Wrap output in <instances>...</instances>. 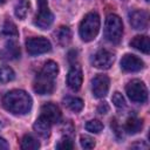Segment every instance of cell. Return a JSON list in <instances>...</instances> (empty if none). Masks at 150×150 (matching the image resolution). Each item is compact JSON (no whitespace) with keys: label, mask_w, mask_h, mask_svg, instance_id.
<instances>
[{"label":"cell","mask_w":150,"mask_h":150,"mask_svg":"<svg viewBox=\"0 0 150 150\" xmlns=\"http://www.w3.org/2000/svg\"><path fill=\"white\" fill-rule=\"evenodd\" d=\"M123 34V22L116 14H109L105 19L104 36L111 43H118Z\"/></svg>","instance_id":"3"},{"label":"cell","mask_w":150,"mask_h":150,"mask_svg":"<svg viewBox=\"0 0 150 150\" xmlns=\"http://www.w3.org/2000/svg\"><path fill=\"white\" fill-rule=\"evenodd\" d=\"M80 144H81V146L83 149H93L95 146V141L90 136L82 135L81 138H80Z\"/></svg>","instance_id":"27"},{"label":"cell","mask_w":150,"mask_h":150,"mask_svg":"<svg viewBox=\"0 0 150 150\" xmlns=\"http://www.w3.org/2000/svg\"><path fill=\"white\" fill-rule=\"evenodd\" d=\"M125 91L128 97L136 103H143L148 98V89L141 80L130 81L125 87Z\"/></svg>","instance_id":"4"},{"label":"cell","mask_w":150,"mask_h":150,"mask_svg":"<svg viewBox=\"0 0 150 150\" xmlns=\"http://www.w3.org/2000/svg\"><path fill=\"white\" fill-rule=\"evenodd\" d=\"M20 56V48L18 47L16 42L12 39L6 43L4 50H2V57L5 60H14Z\"/></svg>","instance_id":"16"},{"label":"cell","mask_w":150,"mask_h":150,"mask_svg":"<svg viewBox=\"0 0 150 150\" xmlns=\"http://www.w3.org/2000/svg\"><path fill=\"white\" fill-rule=\"evenodd\" d=\"M130 23L135 29H145L149 23V15L145 11L137 9L130 13Z\"/></svg>","instance_id":"13"},{"label":"cell","mask_w":150,"mask_h":150,"mask_svg":"<svg viewBox=\"0 0 150 150\" xmlns=\"http://www.w3.org/2000/svg\"><path fill=\"white\" fill-rule=\"evenodd\" d=\"M109 77L107 75H96L91 80V90L95 97L102 98L108 94L109 90Z\"/></svg>","instance_id":"9"},{"label":"cell","mask_w":150,"mask_h":150,"mask_svg":"<svg viewBox=\"0 0 150 150\" xmlns=\"http://www.w3.org/2000/svg\"><path fill=\"white\" fill-rule=\"evenodd\" d=\"M54 77L40 71L34 81V90L39 95H48L54 90Z\"/></svg>","instance_id":"7"},{"label":"cell","mask_w":150,"mask_h":150,"mask_svg":"<svg viewBox=\"0 0 150 150\" xmlns=\"http://www.w3.org/2000/svg\"><path fill=\"white\" fill-rule=\"evenodd\" d=\"M40 148V143L30 135H25L21 139V149L23 150H36Z\"/></svg>","instance_id":"22"},{"label":"cell","mask_w":150,"mask_h":150,"mask_svg":"<svg viewBox=\"0 0 150 150\" xmlns=\"http://www.w3.org/2000/svg\"><path fill=\"white\" fill-rule=\"evenodd\" d=\"M130 46L144 54H149L150 52V41L146 35H137L130 41Z\"/></svg>","instance_id":"15"},{"label":"cell","mask_w":150,"mask_h":150,"mask_svg":"<svg viewBox=\"0 0 150 150\" xmlns=\"http://www.w3.org/2000/svg\"><path fill=\"white\" fill-rule=\"evenodd\" d=\"M41 71H42L43 74H46V75H49V76L56 79V76H57V74H59V66H57V63L54 62V61H47V62L43 64Z\"/></svg>","instance_id":"23"},{"label":"cell","mask_w":150,"mask_h":150,"mask_svg":"<svg viewBox=\"0 0 150 150\" xmlns=\"http://www.w3.org/2000/svg\"><path fill=\"white\" fill-rule=\"evenodd\" d=\"M9 148V144L7 143V141L2 137H0V150H6Z\"/></svg>","instance_id":"30"},{"label":"cell","mask_w":150,"mask_h":150,"mask_svg":"<svg viewBox=\"0 0 150 150\" xmlns=\"http://www.w3.org/2000/svg\"><path fill=\"white\" fill-rule=\"evenodd\" d=\"M28 9H29V1L28 0H19L14 8L15 16L20 20H23L28 14Z\"/></svg>","instance_id":"20"},{"label":"cell","mask_w":150,"mask_h":150,"mask_svg":"<svg viewBox=\"0 0 150 150\" xmlns=\"http://www.w3.org/2000/svg\"><path fill=\"white\" fill-rule=\"evenodd\" d=\"M100 16L96 12H90L88 13L84 19L82 20L80 28H79V33H80V38L86 41L89 42L91 40H94L100 30Z\"/></svg>","instance_id":"2"},{"label":"cell","mask_w":150,"mask_h":150,"mask_svg":"<svg viewBox=\"0 0 150 150\" xmlns=\"http://www.w3.org/2000/svg\"><path fill=\"white\" fill-rule=\"evenodd\" d=\"M4 2H5V0H0V5H2Z\"/></svg>","instance_id":"32"},{"label":"cell","mask_w":150,"mask_h":150,"mask_svg":"<svg viewBox=\"0 0 150 150\" xmlns=\"http://www.w3.org/2000/svg\"><path fill=\"white\" fill-rule=\"evenodd\" d=\"M108 111H109V105H108V103L103 102V103H100V104H98V107H97V112H100V114H107Z\"/></svg>","instance_id":"29"},{"label":"cell","mask_w":150,"mask_h":150,"mask_svg":"<svg viewBox=\"0 0 150 150\" xmlns=\"http://www.w3.org/2000/svg\"><path fill=\"white\" fill-rule=\"evenodd\" d=\"M2 103L6 110H8L9 112L15 115H25L30 110L33 101L30 95L27 94L26 91L20 89H14L8 91L4 96Z\"/></svg>","instance_id":"1"},{"label":"cell","mask_w":150,"mask_h":150,"mask_svg":"<svg viewBox=\"0 0 150 150\" xmlns=\"http://www.w3.org/2000/svg\"><path fill=\"white\" fill-rule=\"evenodd\" d=\"M143 67H144V62L136 55L125 54L121 59V68L125 71H130V73L139 71L141 69H143Z\"/></svg>","instance_id":"10"},{"label":"cell","mask_w":150,"mask_h":150,"mask_svg":"<svg viewBox=\"0 0 150 150\" xmlns=\"http://www.w3.org/2000/svg\"><path fill=\"white\" fill-rule=\"evenodd\" d=\"M82 81H83V74L81 68L77 66H73L67 75V84L71 90L77 91L82 86Z\"/></svg>","instance_id":"11"},{"label":"cell","mask_w":150,"mask_h":150,"mask_svg":"<svg viewBox=\"0 0 150 150\" xmlns=\"http://www.w3.org/2000/svg\"><path fill=\"white\" fill-rule=\"evenodd\" d=\"M143 128V122L142 120L132 116V117H129L125 122V125H124V129L128 134L130 135H134V134H137L138 131H141Z\"/></svg>","instance_id":"17"},{"label":"cell","mask_w":150,"mask_h":150,"mask_svg":"<svg viewBox=\"0 0 150 150\" xmlns=\"http://www.w3.org/2000/svg\"><path fill=\"white\" fill-rule=\"evenodd\" d=\"M111 101H112V103H114L117 108H123V107L125 105L124 97H123V96H122V94H121V93H118V91H116V93H114V94H112Z\"/></svg>","instance_id":"28"},{"label":"cell","mask_w":150,"mask_h":150,"mask_svg":"<svg viewBox=\"0 0 150 150\" xmlns=\"http://www.w3.org/2000/svg\"><path fill=\"white\" fill-rule=\"evenodd\" d=\"M56 39L61 46H67L71 40V32L67 26H61L56 32Z\"/></svg>","instance_id":"18"},{"label":"cell","mask_w":150,"mask_h":150,"mask_svg":"<svg viewBox=\"0 0 150 150\" xmlns=\"http://www.w3.org/2000/svg\"><path fill=\"white\" fill-rule=\"evenodd\" d=\"M145 1H149V0H145Z\"/></svg>","instance_id":"33"},{"label":"cell","mask_w":150,"mask_h":150,"mask_svg":"<svg viewBox=\"0 0 150 150\" xmlns=\"http://www.w3.org/2000/svg\"><path fill=\"white\" fill-rule=\"evenodd\" d=\"M1 35L2 36H6L8 39H15L18 38L19 35V32L16 29V26L12 22V21H6L2 26V29H1Z\"/></svg>","instance_id":"21"},{"label":"cell","mask_w":150,"mask_h":150,"mask_svg":"<svg viewBox=\"0 0 150 150\" xmlns=\"http://www.w3.org/2000/svg\"><path fill=\"white\" fill-rule=\"evenodd\" d=\"M74 148V144H73V141L69 138V137H63L59 141V143L56 144V149H60V150H70Z\"/></svg>","instance_id":"26"},{"label":"cell","mask_w":150,"mask_h":150,"mask_svg":"<svg viewBox=\"0 0 150 150\" xmlns=\"http://www.w3.org/2000/svg\"><path fill=\"white\" fill-rule=\"evenodd\" d=\"M63 104H64L68 109H70L71 111L79 112V111L82 110L84 103H83V101H82L81 98H79V97L68 96V97H66V98L63 100Z\"/></svg>","instance_id":"19"},{"label":"cell","mask_w":150,"mask_h":150,"mask_svg":"<svg viewBox=\"0 0 150 150\" xmlns=\"http://www.w3.org/2000/svg\"><path fill=\"white\" fill-rule=\"evenodd\" d=\"M26 48L27 52L30 55H40L49 52L52 49L50 41L47 40L43 36H38V38H30L26 41Z\"/></svg>","instance_id":"6"},{"label":"cell","mask_w":150,"mask_h":150,"mask_svg":"<svg viewBox=\"0 0 150 150\" xmlns=\"http://www.w3.org/2000/svg\"><path fill=\"white\" fill-rule=\"evenodd\" d=\"M38 6H39V13L35 15L34 25L41 29H47L53 23L54 15L48 8L47 0H38Z\"/></svg>","instance_id":"5"},{"label":"cell","mask_w":150,"mask_h":150,"mask_svg":"<svg viewBox=\"0 0 150 150\" xmlns=\"http://www.w3.org/2000/svg\"><path fill=\"white\" fill-rule=\"evenodd\" d=\"M33 128H34V130H35L40 136H42V137L46 138V137H49V135H50L52 123H50L45 116L41 115V116L35 121Z\"/></svg>","instance_id":"14"},{"label":"cell","mask_w":150,"mask_h":150,"mask_svg":"<svg viewBox=\"0 0 150 150\" xmlns=\"http://www.w3.org/2000/svg\"><path fill=\"white\" fill-rule=\"evenodd\" d=\"M41 115L45 116L52 124L59 123L61 121V117H62V114H61L60 108L56 104L52 103V102L46 103V104L42 105V108H41Z\"/></svg>","instance_id":"12"},{"label":"cell","mask_w":150,"mask_h":150,"mask_svg":"<svg viewBox=\"0 0 150 150\" xmlns=\"http://www.w3.org/2000/svg\"><path fill=\"white\" fill-rule=\"evenodd\" d=\"M114 54L107 49H100L91 57V64L98 69H109L114 63Z\"/></svg>","instance_id":"8"},{"label":"cell","mask_w":150,"mask_h":150,"mask_svg":"<svg viewBox=\"0 0 150 150\" xmlns=\"http://www.w3.org/2000/svg\"><path fill=\"white\" fill-rule=\"evenodd\" d=\"M14 77H15V73L11 67L5 66L0 68V82L1 83L11 82L14 80Z\"/></svg>","instance_id":"24"},{"label":"cell","mask_w":150,"mask_h":150,"mask_svg":"<svg viewBox=\"0 0 150 150\" xmlns=\"http://www.w3.org/2000/svg\"><path fill=\"white\" fill-rule=\"evenodd\" d=\"M131 148H143V149H146L148 148V145L146 144H143V143H137V144H134V145H131Z\"/></svg>","instance_id":"31"},{"label":"cell","mask_w":150,"mask_h":150,"mask_svg":"<svg viewBox=\"0 0 150 150\" xmlns=\"http://www.w3.org/2000/svg\"><path fill=\"white\" fill-rule=\"evenodd\" d=\"M102 129H103V123L98 120H90L86 123V130H88L90 132L97 134V132L102 131Z\"/></svg>","instance_id":"25"}]
</instances>
